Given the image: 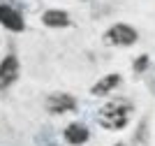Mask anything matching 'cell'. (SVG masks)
<instances>
[{
    "label": "cell",
    "instance_id": "4",
    "mask_svg": "<svg viewBox=\"0 0 155 146\" xmlns=\"http://www.w3.org/2000/svg\"><path fill=\"white\" fill-rule=\"evenodd\" d=\"M19 76V58L16 56H7L0 63V90L9 88Z\"/></svg>",
    "mask_w": 155,
    "mask_h": 146
},
{
    "label": "cell",
    "instance_id": "5",
    "mask_svg": "<svg viewBox=\"0 0 155 146\" xmlns=\"http://www.w3.org/2000/svg\"><path fill=\"white\" fill-rule=\"evenodd\" d=\"M0 23L5 25V28H9V30H14V32H21L26 28L23 16L9 5H0Z\"/></svg>",
    "mask_w": 155,
    "mask_h": 146
},
{
    "label": "cell",
    "instance_id": "9",
    "mask_svg": "<svg viewBox=\"0 0 155 146\" xmlns=\"http://www.w3.org/2000/svg\"><path fill=\"white\" fill-rule=\"evenodd\" d=\"M148 63H150V60H148V56L143 53V56H139V58L134 60V65H132V67H134V72H143L146 67H148Z\"/></svg>",
    "mask_w": 155,
    "mask_h": 146
},
{
    "label": "cell",
    "instance_id": "8",
    "mask_svg": "<svg viewBox=\"0 0 155 146\" xmlns=\"http://www.w3.org/2000/svg\"><path fill=\"white\" fill-rule=\"evenodd\" d=\"M118 83H120V74H107V76H102L97 83L91 86V93L93 95H107V93H111V90L116 88Z\"/></svg>",
    "mask_w": 155,
    "mask_h": 146
},
{
    "label": "cell",
    "instance_id": "1",
    "mask_svg": "<svg viewBox=\"0 0 155 146\" xmlns=\"http://www.w3.org/2000/svg\"><path fill=\"white\" fill-rule=\"evenodd\" d=\"M132 111H134L132 102L118 97V100L107 102V104L97 111V123H100L104 130H123L130 123V118H132Z\"/></svg>",
    "mask_w": 155,
    "mask_h": 146
},
{
    "label": "cell",
    "instance_id": "2",
    "mask_svg": "<svg viewBox=\"0 0 155 146\" xmlns=\"http://www.w3.org/2000/svg\"><path fill=\"white\" fill-rule=\"evenodd\" d=\"M102 39H104V44H109V46H130L139 39V35H137V30L127 23H114L109 30L102 35Z\"/></svg>",
    "mask_w": 155,
    "mask_h": 146
},
{
    "label": "cell",
    "instance_id": "7",
    "mask_svg": "<svg viewBox=\"0 0 155 146\" xmlns=\"http://www.w3.org/2000/svg\"><path fill=\"white\" fill-rule=\"evenodd\" d=\"M42 23L49 25V28H67L72 21H70V14L65 9H46L42 14Z\"/></svg>",
    "mask_w": 155,
    "mask_h": 146
},
{
    "label": "cell",
    "instance_id": "10",
    "mask_svg": "<svg viewBox=\"0 0 155 146\" xmlns=\"http://www.w3.org/2000/svg\"><path fill=\"white\" fill-rule=\"evenodd\" d=\"M116 146H123V144H116Z\"/></svg>",
    "mask_w": 155,
    "mask_h": 146
},
{
    "label": "cell",
    "instance_id": "3",
    "mask_svg": "<svg viewBox=\"0 0 155 146\" xmlns=\"http://www.w3.org/2000/svg\"><path fill=\"white\" fill-rule=\"evenodd\" d=\"M46 109L51 114H67V111H74L77 109V97L70 95V93H53L46 100Z\"/></svg>",
    "mask_w": 155,
    "mask_h": 146
},
{
    "label": "cell",
    "instance_id": "6",
    "mask_svg": "<svg viewBox=\"0 0 155 146\" xmlns=\"http://www.w3.org/2000/svg\"><path fill=\"white\" fill-rule=\"evenodd\" d=\"M65 141L72 146H81L88 141V137H91V130L84 125V123H70V125L65 127Z\"/></svg>",
    "mask_w": 155,
    "mask_h": 146
}]
</instances>
